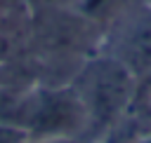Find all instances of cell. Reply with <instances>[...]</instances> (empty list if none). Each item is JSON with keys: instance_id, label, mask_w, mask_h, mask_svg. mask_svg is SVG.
<instances>
[{"instance_id": "cell-1", "label": "cell", "mask_w": 151, "mask_h": 143, "mask_svg": "<svg viewBox=\"0 0 151 143\" xmlns=\"http://www.w3.org/2000/svg\"><path fill=\"white\" fill-rule=\"evenodd\" d=\"M137 77L111 54H99L76 70L71 89L85 108L87 124L111 129L137 96Z\"/></svg>"}, {"instance_id": "cell-2", "label": "cell", "mask_w": 151, "mask_h": 143, "mask_svg": "<svg viewBox=\"0 0 151 143\" xmlns=\"http://www.w3.org/2000/svg\"><path fill=\"white\" fill-rule=\"evenodd\" d=\"M87 127L85 108L71 87H42L31 91L24 129L31 138L73 136Z\"/></svg>"}, {"instance_id": "cell-3", "label": "cell", "mask_w": 151, "mask_h": 143, "mask_svg": "<svg viewBox=\"0 0 151 143\" xmlns=\"http://www.w3.org/2000/svg\"><path fill=\"white\" fill-rule=\"evenodd\" d=\"M106 54L120 61L137 80L151 73V7L132 9L118 21Z\"/></svg>"}, {"instance_id": "cell-4", "label": "cell", "mask_w": 151, "mask_h": 143, "mask_svg": "<svg viewBox=\"0 0 151 143\" xmlns=\"http://www.w3.org/2000/svg\"><path fill=\"white\" fill-rule=\"evenodd\" d=\"M28 141H31V134L24 127L0 122V143H28Z\"/></svg>"}, {"instance_id": "cell-5", "label": "cell", "mask_w": 151, "mask_h": 143, "mask_svg": "<svg viewBox=\"0 0 151 143\" xmlns=\"http://www.w3.org/2000/svg\"><path fill=\"white\" fill-rule=\"evenodd\" d=\"M28 143H87L78 136H54V138H31Z\"/></svg>"}, {"instance_id": "cell-6", "label": "cell", "mask_w": 151, "mask_h": 143, "mask_svg": "<svg viewBox=\"0 0 151 143\" xmlns=\"http://www.w3.org/2000/svg\"><path fill=\"white\" fill-rule=\"evenodd\" d=\"M132 143H151V131H149V134H142V136H137Z\"/></svg>"}, {"instance_id": "cell-7", "label": "cell", "mask_w": 151, "mask_h": 143, "mask_svg": "<svg viewBox=\"0 0 151 143\" xmlns=\"http://www.w3.org/2000/svg\"><path fill=\"white\" fill-rule=\"evenodd\" d=\"M144 80H146V94H149V98H151V73H149Z\"/></svg>"}]
</instances>
